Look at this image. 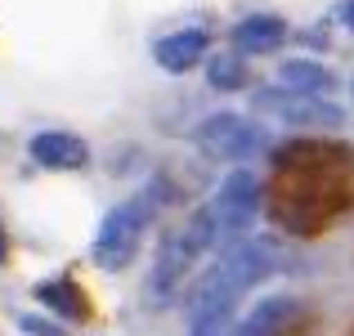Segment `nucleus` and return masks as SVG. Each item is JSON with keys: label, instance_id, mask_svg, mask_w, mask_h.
<instances>
[{"label": "nucleus", "instance_id": "obj_7", "mask_svg": "<svg viewBox=\"0 0 354 336\" xmlns=\"http://www.w3.org/2000/svg\"><path fill=\"white\" fill-rule=\"evenodd\" d=\"M211 50V36L207 27H180V32L162 36V41L153 45V59L162 72H171V77H180V72H193L202 59H207Z\"/></svg>", "mask_w": 354, "mask_h": 336}, {"label": "nucleus", "instance_id": "obj_14", "mask_svg": "<svg viewBox=\"0 0 354 336\" xmlns=\"http://www.w3.org/2000/svg\"><path fill=\"white\" fill-rule=\"evenodd\" d=\"M337 18H341V27H350V32H354V0H341Z\"/></svg>", "mask_w": 354, "mask_h": 336}, {"label": "nucleus", "instance_id": "obj_4", "mask_svg": "<svg viewBox=\"0 0 354 336\" xmlns=\"http://www.w3.org/2000/svg\"><path fill=\"white\" fill-rule=\"evenodd\" d=\"M278 265H283V247H278V238H265V233H247V238L229 242L216 260V269L242 292L260 287Z\"/></svg>", "mask_w": 354, "mask_h": 336}, {"label": "nucleus", "instance_id": "obj_11", "mask_svg": "<svg viewBox=\"0 0 354 336\" xmlns=\"http://www.w3.org/2000/svg\"><path fill=\"white\" fill-rule=\"evenodd\" d=\"M247 63H242V54H211L207 59V86L220 90V95H229V90H247Z\"/></svg>", "mask_w": 354, "mask_h": 336}, {"label": "nucleus", "instance_id": "obj_3", "mask_svg": "<svg viewBox=\"0 0 354 336\" xmlns=\"http://www.w3.org/2000/svg\"><path fill=\"white\" fill-rule=\"evenodd\" d=\"M211 211L220 220V233L225 242H238L251 233V224L260 216V180L251 166H234V171L220 180L216 198H211Z\"/></svg>", "mask_w": 354, "mask_h": 336}, {"label": "nucleus", "instance_id": "obj_12", "mask_svg": "<svg viewBox=\"0 0 354 336\" xmlns=\"http://www.w3.org/2000/svg\"><path fill=\"white\" fill-rule=\"evenodd\" d=\"M59 287H63V283H36V296H41L45 305H54V310H59L63 319H72V314H81V310H86V305H81L72 292H59Z\"/></svg>", "mask_w": 354, "mask_h": 336}, {"label": "nucleus", "instance_id": "obj_15", "mask_svg": "<svg viewBox=\"0 0 354 336\" xmlns=\"http://www.w3.org/2000/svg\"><path fill=\"white\" fill-rule=\"evenodd\" d=\"M0 260H5V238H0Z\"/></svg>", "mask_w": 354, "mask_h": 336}, {"label": "nucleus", "instance_id": "obj_10", "mask_svg": "<svg viewBox=\"0 0 354 336\" xmlns=\"http://www.w3.org/2000/svg\"><path fill=\"white\" fill-rule=\"evenodd\" d=\"M292 310H296L292 296H265L260 305H251V314L234 328V336H278Z\"/></svg>", "mask_w": 354, "mask_h": 336}, {"label": "nucleus", "instance_id": "obj_6", "mask_svg": "<svg viewBox=\"0 0 354 336\" xmlns=\"http://www.w3.org/2000/svg\"><path fill=\"white\" fill-rule=\"evenodd\" d=\"M27 153H32V162L45 166V171H81V166L90 162L86 139L72 135V130H41V135H32Z\"/></svg>", "mask_w": 354, "mask_h": 336}, {"label": "nucleus", "instance_id": "obj_16", "mask_svg": "<svg viewBox=\"0 0 354 336\" xmlns=\"http://www.w3.org/2000/svg\"><path fill=\"white\" fill-rule=\"evenodd\" d=\"M350 95H354V81H350Z\"/></svg>", "mask_w": 354, "mask_h": 336}, {"label": "nucleus", "instance_id": "obj_5", "mask_svg": "<svg viewBox=\"0 0 354 336\" xmlns=\"http://www.w3.org/2000/svg\"><path fill=\"white\" fill-rule=\"evenodd\" d=\"M198 265V256H193L189 247H184V238L180 233H166L162 238V251H157V260H153V278H148V287H153V301L157 305H166L175 292H180V283L189 278V269Z\"/></svg>", "mask_w": 354, "mask_h": 336}, {"label": "nucleus", "instance_id": "obj_2", "mask_svg": "<svg viewBox=\"0 0 354 336\" xmlns=\"http://www.w3.org/2000/svg\"><path fill=\"white\" fill-rule=\"evenodd\" d=\"M193 144H198L207 157H225V162L247 166L256 153L269 148V130L260 126V121H251V117H238V112H216V117L198 121Z\"/></svg>", "mask_w": 354, "mask_h": 336}, {"label": "nucleus", "instance_id": "obj_8", "mask_svg": "<svg viewBox=\"0 0 354 336\" xmlns=\"http://www.w3.org/2000/svg\"><path fill=\"white\" fill-rule=\"evenodd\" d=\"M229 41H234V50L242 59H256V54H274L278 45L287 41V23L278 14H247L234 23V32H229Z\"/></svg>", "mask_w": 354, "mask_h": 336}, {"label": "nucleus", "instance_id": "obj_1", "mask_svg": "<svg viewBox=\"0 0 354 336\" xmlns=\"http://www.w3.org/2000/svg\"><path fill=\"white\" fill-rule=\"evenodd\" d=\"M153 220V198H126L117 207H108V216L99 220V233H95V265L117 274L135 260L139 242H144V229Z\"/></svg>", "mask_w": 354, "mask_h": 336}, {"label": "nucleus", "instance_id": "obj_13", "mask_svg": "<svg viewBox=\"0 0 354 336\" xmlns=\"http://www.w3.org/2000/svg\"><path fill=\"white\" fill-rule=\"evenodd\" d=\"M18 332L23 336H68L63 328H54V319H45V314H23V319H18Z\"/></svg>", "mask_w": 354, "mask_h": 336}, {"label": "nucleus", "instance_id": "obj_9", "mask_svg": "<svg viewBox=\"0 0 354 336\" xmlns=\"http://www.w3.org/2000/svg\"><path fill=\"white\" fill-rule=\"evenodd\" d=\"M278 86L292 90V95H310L314 99V95H323V90L337 86V77L314 59H287L283 68H278Z\"/></svg>", "mask_w": 354, "mask_h": 336}]
</instances>
